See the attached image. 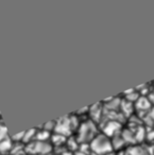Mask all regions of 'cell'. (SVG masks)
Listing matches in <instances>:
<instances>
[{
	"label": "cell",
	"mask_w": 154,
	"mask_h": 155,
	"mask_svg": "<svg viewBox=\"0 0 154 155\" xmlns=\"http://www.w3.org/2000/svg\"><path fill=\"white\" fill-rule=\"evenodd\" d=\"M90 150L97 155L109 154L113 150L112 140L104 134H98L94 139L90 141Z\"/></svg>",
	"instance_id": "obj_1"
},
{
	"label": "cell",
	"mask_w": 154,
	"mask_h": 155,
	"mask_svg": "<svg viewBox=\"0 0 154 155\" xmlns=\"http://www.w3.org/2000/svg\"><path fill=\"white\" fill-rule=\"evenodd\" d=\"M63 155H71V154H69V152H65Z\"/></svg>",
	"instance_id": "obj_21"
},
{
	"label": "cell",
	"mask_w": 154,
	"mask_h": 155,
	"mask_svg": "<svg viewBox=\"0 0 154 155\" xmlns=\"http://www.w3.org/2000/svg\"><path fill=\"white\" fill-rule=\"evenodd\" d=\"M35 134H36V130L35 129H31L29 131L25 132V136L22 142H27V143H30V142L34 141L35 139Z\"/></svg>",
	"instance_id": "obj_12"
},
{
	"label": "cell",
	"mask_w": 154,
	"mask_h": 155,
	"mask_svg": "<svg viewBox=\"0 0 154 155\" xmlns=\"http://www.w3.org/2000/svg\"><path fill=\"white\" fill-rule=\"evenodd\" d=\"M8 137V131H7V127H5L3 124H0V141H2V140L7 139Z\"/></svg>",
	"instance_id": "obj_18"
},
{
	"label": "cell",
	"mask_w": 154,
	"mask_h": 155,
	"mask_svg": "<svg viewBox=\"0 0 154 155\" xmlns=\"http://www.w3.org/2000/svg\"><path fill=\"white\" fill-rule=\"evenodd\" d=\"M121 131V124H120L118 121L112 120L105 124L104 129H103V133L107 137H114V136L118 135Z\"/></svg>",
	"instance_id": "obj_5"
},
{
	"label": "cell",
	"mask_w": 154,
	"mask_h": 155,
	"mask_svg": "<svg viewBox=\"0 0 154 155\" xmlns=\"http://www.w3.org/2000/svg\"><path fill=\"white\" fill-rule=\"evenodd\" d=\"M72 129V124H71V120L69 117H63L60 118L58 121H55V129H54V133L61 134V135L65 136L70 134V131Z\"/></svg>",
	"instance_id": "obj_4"
},
{
	"label": "cell",
	"mask_w": 154,
	"mask_h": 155,
	"mask_svg": "<svg viewBox=\"0 0 154 155\" xmlns=\"http://www.w3.org/2000/svg\"><path fill=\"white\" fill-rule=\"evenodd\" d=\"M67 144H68V149L71 151H75L79 148V141L77 140V138H69L67 140Z\"/></svg>",
	"instance_id": "obj_15"
},
{
	"label": "cell",
	"mask_w": 154,
	"mask_h": 155,
	"mask_svg": "<svg viewBox=\"0 0 154 155\" xmlns=\"http://www.w3.org/2000/svg\"><path fill=\"white\" fill-rule=\"evenodd\" d=\"M51 138V141H52V143L54 144V146H56V147H60V146H62L63 143H65V142L67 141L66 140V137L65 136H63V135H61V134H54L52 137H50Z\"/></svg>",
	"instance_id": "obj_13"
},
{
	"label": "cell",
	"mask_w": 154,
	"mask_h": 155,
	"mask_svg": "<svg viewBox=\"0 0 154 155\" xmlns=\"http://www.w3.org/2000/svg\"><path fill=\"white\" fill-rule=\"evenodd\" d=\"M43 127H44L43 130H45V131L50 132V133H51V131H54V129H55V121H49V122H46Z\"/></svg>",
	"instance_id": "obj_17"
},
{
	"label": "cell",
	"mask_w": 154,
	"mask_h": 155,
	"mask_svg": "<svg viewBox=\"0 0 154 155\" xmlns=\"http://www.w3.org/2000/svg\"><path fill=\"white\" fill-rule=\"evenodd\" d=\"M52 151V144L49 142L44 141H32L27 144L26 152H28L31 155H42V154H48Z\"/></svg>",
	"instance_id": "obj_3"
},
{
	"label": "cell",
	"mask_w": 154,
	"mask_h": 155,
	"mask_svg": "<svg viewBox=\"0 0 154 155\" xmlns=\"http://www.w3.org/2000/svg\"><path fill=\"white\" fill-rule=\"evenodd\" d=\"M150 106H151V104H150L149 99H147V98H145V97H140L137 99L136 108L141 110H148Z\"/></svg>",
	"instance_id": "obj_9"
},
{
	"label": "cell",
	"mask_w": 154,
	"mask_h": 155,
	"mask_svg": "<svg viewBox=\"0 0 154 155\" xmlns=\"http://www.w3.org/2000/svg\"><path fill=\"white\" fill-rule=\"evenodd\" d=\"M97 135L98 134H97L96 124L92 121H86L80 125L77 140L81 143H85V142L92 141Z\"/></svg>",
	"instance_id": "obj_2"
},
{
	"label": "cell",
	"mask_w": 154,
	"mask_h": 155,
	"mask_svg": "<svg viewBox=\"0 0 154 155\" xmlns=\"http://www.w3.org/2000/svg\"><path fill=\"white\" fill-rule=\"evenodd\" d=\"M24 136H25V132H22V133H19V134H15L11 139H12V141H22Z\"/></svg>",
	"instance_id": "obj_19"
},
{
	"label": "cell",
	"mask_w": 154,
	"mask_h": 155,
	"mask_svg": "<svg viewBox=\"0 0 154 155\" xmlns=\"http://www.w3.org/2000/svg\"><path fill=\"white\" fill-rule=\"evenodd\" d=\"M13 149V141L10 138L0 141V154H5V153L11 152Z\"/></svg>",
	"instance_id": "obj_6"
},
{
	"label": "cell",
	"mask_w": 154,
	"mask_h": 155,
	"mask_svg": "<svg viewBox=\"0 0 154 155\" xmlns=\"http://www.w3.org/2000/svg\"><path fill=\"white\" fill-rule=\"evenodd\" d=\"M128 155H148V150L141 146H133L128 150Z\"/></svg>",
	"instance_id": "obj_7"
},
{
	"label": "cell",
	"mask_w": 154,
	"mask_h": 155,
	"mask_svg": "<svg viewBox=\"0 0 154 155\" xmlns=\"http://www.w3.org/2000/svg\"><path fill=\"white\" fill-rule=\"evenodd\" d=\"M50 136H51L50 132H47V131H45V130L42 129L41 131H36V134H35V139L34 140H36V141H44V142H46L50 138Z\"/></svg>",
	"instance_id": "obj_10"
},
{
	"label": "cell",
	"mask_w": 154,
	"mask_h": 155,
	"mask_svg": "<svg viewBox=\"0 0 154 155\" xmlns=\"http://www.w3.org/2000/svg\"><path fill=\"white\" fill-rule=\"evenodd\" d=\"M126 143L123 140V138H122L121 134H118V135L114 136V137H112V147H113V149H119L121 148L123 144Z\"/></svg>",
	"instance_id": "obj_11"
},
{
	"label": "cell",
	"mask_w": 154,
	"mask_h": 155,
	"mask_svg": "<svg viewBox=\"0 0 154 155\" xmlns=\"http://www.w3.org/2000/svg\"><path fill=\"white\" fill-rule=\"evenodd\" d=\"M0 155H1V154H0Z\"/></svg>",
	"instance_id": "obj_22"
},
{
	"label": "cell",
	"mask_w": 154,
	"mask_h": 155,
	"mask_svg": "<svg viewBox=\"0 0 154 155\" xmlns=\"http://www.w3.org/2000/svg\"><path fill=\"white\" fill-rule=\"evenodd\" d=\"M121 136H122V138H123L124 142L133 143V142L136 141V140H135V134H133V132L130 131V130H124L121 133Z\"/></svg>",
	"instance_id": "obj_14"
},
{
	"label": "cell",
	"mask_w": 154,
	"mask_h": 155,
	"mask_svg": "<svg viewBox=\"0 0 154 155\" xmlns=\"http://www.w3.org/2000/svg\"><path fill=\"white\" fill-rule=\"evenodd\" d=\"M90 116H92V120L99 121V119L101 118V114H102V108L100 107V104H96L89 110Z\"/></svg>",
	"instance_id": "obj_8"
},
{
	"label": "cell",
	"mask_w": 154,
	"mask_h": 155,
	"mask_svg": "<svg viewBox=\"0 0 154 155\" xmlns=\"http://www.w3.org/2000/svg\"><path fill=\"white\" fill-rule=\"evenodd\" d=\"M145 138H146L145 130H143L142 127H139L136 133H135V140H136V141H142Z\"/></svg>",
	"instance_id": "obj_16"
},
{
	"label": "cell",
	"mask_w": 154,
	"mask_h": 155,
	"mask_svg": "<svg viewBox=\"0 0 154 155\" xmlns=\"http://www.w3.org/2000/svg\"><path fill=\"white\" fill-rule=\"evenodd\" d=\"M75 155H88V154H85V153H82V152H77Z\"/></svg>",
	"instance_id": "obj_20"
}]
</instances>
